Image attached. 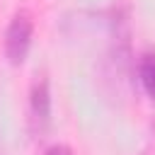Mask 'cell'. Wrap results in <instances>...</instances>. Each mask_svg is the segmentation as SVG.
I'll list each match as a JSON object with an SVG mask.
<instances>
[{"label": "cell", "mask_w": 155, "mask_h": 155, "mask_svg": "<svg viewBox=\"0 0 155 155\" xmlns=\"http://www.w3.org/2000/svg\"><path fill=\"white\" fill-rule=\"evenodd\" d=\"M138 155H155V143H150L148 148H143V150H140Z\"/></svg>", "instance_id": "cell-5"}, {"label": "cell", "mask_w": 155, "mask_h": 155, "mask_svg": "<svg viewBox=\"0 0 155 155\" xmlns=\"http://www.w3.org/2000/svg\"><path fill=\"white\" fill-rule=\"evenodd\" d=\"M27 124H29L31 138H44L51 126V87H48V78L44 73L36 75L29 87Z\"/></svg>", "instance_id": "cell-1"}, {"label": "cell", "mask_w": 155, "mask_h": 155, "mask_svg": "<svg viewBox=\"0 0 155 155\" xmlns=\"http://www.w3.org/2000/svg\"><path fill=\"white\" fill-rule=\"evenodd\" d=\"M31 34H34V22L29 12L24 10L15 12L5 29V58L12 65H19L27 58L29 46H31Z\"/></svg>", "instance_id": "cell-2"}, {"label": "cell", "mask_w": 155, "mask_h": 155, "mask_svg": "<svg viewBox=\"0 0 155 155\" xmlns=\"http://www.w3.org/2000/svg\"><path fill=\"white\" fill-rule=\"evenodd\" d=\"M44 155H73V150L65 145V143H53L44 150Z\"/></svg>", "instance_id": "cell-4"}, {"label": "cell", "mask_w": 155, "mask_h": 155, "mask_svg": "<svg viewBox=\"0 0 155 155\" xmlns=\"http://www.w3.org/2000/svg\"><path fill=\"white\" fill-rule=\"evenodd\" d=\"M138 80L143 90L155 99V53H143L138 61Z\"/></svg>", "instance_id": "cell-3"}]
</instances>
